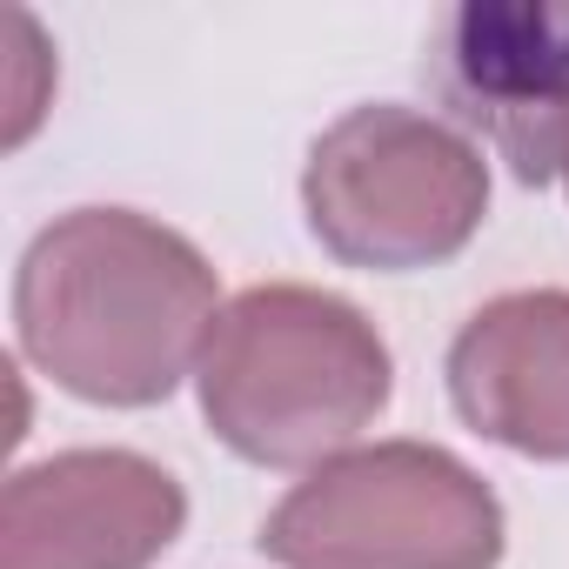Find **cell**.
<instances>
[{
    "label": "cell",
    "instance_id": "277c9868",
    "mask_svg": "<svg viewBox=\"0 0 569 569\" xmlns=\"http://www.w3.org/2000/svg\"><path fill=\"white\" fill-rule=\"evenodd\" d=\"M261 556L281 569H496L502 502L436 442H369L268 509Z\"/></svg>",
    "mask_w": 569,
    "mask_h": 569
},
{
    "label": "cell",
    "instance_id": "3957f363",
    "mask_svg": "<svg viewBox=\"0 0 569 569\" xmlns=\"http://www.w3.org/2000/svg\"><path fill=\"white\" fill-rule=\"evenodd\" d=\"M309 234L369 274L462 254L489 214V161L442 114L369 101L316 134L302 168Z\"/></svg>",
    "mask_w": 569,
    "mask_h": 569
},
{
    "label": "cell",
    "instance_id": "8992f818",
    "mask_svg": "<svg viewBox=\"0 0 569 569\" xmlns=\"http://www.w3.org/2000/svg\"><path fill=\"white\" fill-rule=\"evenodd\" d=\"M436 81L522 174L549 181L569 128V0H469L442 21Z\"/></svg>",
    "mask_w": 569,
    "mask_h": 569
},
{
    "label": "cell",
    "instance_id": "9c48e42d",
    "mask_svg": "<svg viewBox=\"0 0 569 569\" xmlns=\"http://www.w3.org/2000/svg\"><path fill=\"white\" fill-rule=\"evenodd\" d=\"M549 181L569 188V128H562V141H556V168H549Z\"/></svg>",
    "mask_w": 569,
    "mask_h": 569
},
{
    "label": "cell",
    "instance_id": "7a4b0ae2",
    "mask_svg": "<svg viewBox=\"0 0 569 569\" xmlns=\"http://www.w3.org/2000/svg\"><path fill=\"white\" fill-rule=\"evenodd\" d=\"M194 382L208 429L241 462L322 469L389 409L396 362L356 302L261 281L214 316Z\"/></svg>",
    "mask_w": 569,
    "mask_h": 569
},
{
    "label": "cell",
    "instance_id": "5b68a950",
    "mask_svg": "<svg viewBox=\"0 0 569 569\" xmlns=\"http://www.w3.org/2000/svg\"><path fill=\"white\" fill-rule=\"evenodd\" d=\"M188 522L181 482L134 449H68L0 496V569H148Z\"/></svg>",
    "mask_w": 569,
    "mask_h": 569
},
{
    "label": "cell",
    "instance_id": "ba28073f",
    "mask_svg": "<svg viewBox=\"0 0 569 569\" xmlns=\"http://www.w3.org/2000/svg\"><path fill=\"white\" fill-rule=\"evenodd\" d=\"M8 34H14V101H8V148H21V141L34 134L41 108H48V88H54V54H48L41 28H34L21 8H8Z\"/></svg>",
    "mask_w": 569,
    "mask_h": 569
},
{
    "label": "cell",
    "instance_id": "6da1fadb",
    "mask_svg": "<svg viewBox=\"0 0 569 569\" xmlns=\"http://www.w3.org/2000/svg\"><path fill=\"white\" fill-rule=\"evenodd\" d=\"M208 254L134 208H74L48 221L14 274L21 356L94 409H154L201 369L221 316Z\"/></svg>",
    "mask_w": 569,
    "mask_h": 569
},
{
    "label": "cell",
    "instance_id": "52a82bcc",
    "mask_svg": "<svg viewBox=\"0 0 569 569\" xmlns=\"http://www.w3.org/2000/svg\"><path fill=\"white\" fill-rule=\"evenodd\" d=\"M456 416L536 462H569V289L482 302L449 342Z\"/></svg>",
    "mask_w": 569,
    "mask_h": 569
}]
</instances>
